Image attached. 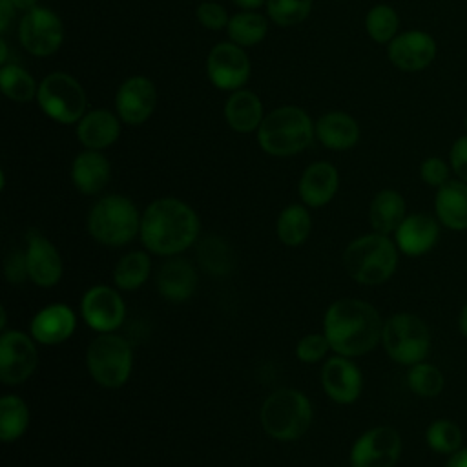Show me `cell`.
Instances as JSON below:
<instances>
[{"mask_svg": "<svg viewBox=\"0 0 467 467\" xmlns=\"http://www.w3.org/2000/svg\"><path fill=\"white\" fill-rule=\"evenodd\" d=\"M381 343L385 352L401 365H416L425 359L431 336L427 325L414 314L398 312L383 323Z\"/></svg>", "mask_w": 467, "mask_h": 467, "instance_id": "cell-8", "label": "cell"}, {"mask_svg": "<svg viewBox=\"0 0 467 467\" xmlns=\"http://www.w3.org/2000/svg\"><path fill=\"white\" fill-rule=\"evenodd\" d=\"M407 383L412 392L423 398H432L441 392L443 389V374L440 372L438 367L431 363H416L410 367L407 374Z\"/></svg>", "mask_w": 467, "mask_h": 467, "instance_id": "cell-35", "label": "cell"}, {"mask_svg": "<svg viewBox=\"0 0 467 467\" xmlns=\"http://www.w3.org/2000/svg\"><path fill=\"white\" fill-rule=\"evenodd\" d=\"M197 257L201 266L212 275H224L232 270L234 265L230 246L224 239L215 235H208L199 243Z\"/></svg>", "mask_w": 467, "mask_h": 467, "instance_id": "cell-33", "label": "cell"}, {"mask_svg": "<svg viewBox=\"0 0 467 467\" xmlns=\"http://www.w3.org/2000/svg\"><path fill=\"white\" fill-rule=\"evenodd\" d=\"M234 2L244 9H255V7H261L263 4H266V0H234Z\"/></svg>", "mask_w": 467, "mask_h": 467, "instance_id": "cell-46", "label": "cell"}, {"mask_svg": "<svg viewBox=\"0 0 467 467\" xmlns=\"http://www.w3.org/2000/svg\"><path fill=\"white\" fill-rule=\"evenodd\" d=\"M445 467H467V449L456 451Z\"/></svg>", "mask_w": 467, "mask_h": 467, "instance_id": "cell-45", "label": "cell"}, {"mask_svg": "<svg viewBox=\"0 0 467 467\" xmlns=\"http://www.w3.org/2000/svg\"><path fill=\"white\" fill-rule=\"evenodd\" d=\"M398 26H400L398 15L389 5L372 7L365 18L367 33L370 35L372 40H376L379 44L390 42L398 31Z\"/></svg>", "mask_w": 467, "mask_h": 467, "instance_id": "cell-36", "label": "cell"}, {"mask_svg": "<svg viewBox=\"0 0 467 467\" xmlns=\"http://www.w3.org/2000/svg\"><path fill=\"white\" fill-rule=\"evenodd\" d=\"M436 57L434 38L423 31H407L389 44L390 62L403 71H420Z\"/></svg>", "mask_w": 467, "mask_h": 467, "instance_id": "cell-19", "label": "cell"}, {"mask_svg": "<svg viewBox=\"0 0 467 467\" xmlns=\"http://www.w3.org/2000/svg\"><path fill=\"white\" fill-rule=\"evenodd\" d=\"M75 328L77 316L73 308L64 303H51L40 308L29 323L31 337L46 347H55L67 341Z\"/></svg>", "mask_w": 467, "mask_h": 467, "instance_id": "cell-17", "label": "cell"}, {"mask_svg": "<svg viewBox=\"0 0 467 467\" xmlns=\"http://www.w3.org/2000/svg\"><path fill=\"white\" fill-rule=\"evenodd\" d=\"M13 9L15 5L11 0H0V31H5L11 18H13Z\"/></svg>", "mask_w": 467, "mask_h": 467, "instance_id": "cell-44", "label": "cell"}, {"mask_svg": "<svg viewBox=\"0 0 467 467\" xmlns=\"http://www.w3.org/2000/svg\"><path fill=\"white\" fill-rule=\"evenodd\" d=\"M80 316L97 334L117 332L126 317V303L117 286L93 285L82 294Z\"/></svg>", "mask_w": 467, "mask_h": 467, "instance_id": "cell-10", "label": "cell"}, {"mask_svg": "<svg viewBox=\"0 0 467 467\" xmlns=\"http://www.w3.org/2000/svg\"><path fill=\"white\" fill-rule=\"evenodd\" d=\"M120 133V126L117 117L108 109H93L88 111L77 126L78 140L88 150H104L111 146Z\"/></svg>", "mask_w": 467, "mask_h": 467, "instance_id": "cell-24", "label": "cell"}, {"mask_svg": "<svg viewBox=\"0 0 467 467\" xmlns=\"http://www.w3.org/2000/svg\"><path fill=\"white\" fill-rule=\"evenodd\" d=\"M405 217V201L398 192L381 190L374 195L368 208V221L374 232L389 235L398 230Z\"/></svg>", "mask_w": 467, "mask_h": 467, "instance_id": "cell-28", "label": "cell"}, {"mask_svg": "<svg viewBox=\"0 0 467 467\" xmlns=\"http://www.w3.org/2000/svg\"><path fill=\"white\" fill-rule=\"evenodd\" d=\"M425 440L436 452H456L462 445V432L452 421L436 420L427 427Z\"/></svg>", "mask_w": 467, "mask_h": 467, "instance_id": "cell-38", "label": "cell"}, {"mask_svg": "<svg viewBox=\"0 0 467 467\" xmlns=\"http://www.w3.org/2000/svg\"><path fill=\"white\" fill-rule=\"evenodd\" d=\"M157 104V91L151 80L146 77L128 78L117 91L115 106L119 117L126 124H142L150 119Z\"/></svg>", "mask_w": 467, "mask_h": 467, "instance_id": "cell-18", "label": "cell"}, {"mask_svg": "<svg viewBox=\"0 0 467 467\" xmlns=\"http://www.w3.org/2000/svg\"><path fill=\"white\" fill-rule=\"evenodd\" d=\"M197 18H199V22H201L206 29H212V31L228 27V22H230V18H228L224 7H221V5L215 4V2H202V4L197 7Z\"/></svg>", "mask_w": 467, "mask_h": 467, "instance_id": "cell-41", "label": "cell"}, {"mask_svg": "<svg viewBox=\"0 0 467 467\" xmlns=\"http://www.w3.org/2000/svg\"><path fill=\"white\" fill-rule=\"evenodd\" d=\"M38 365L36 341L22 330H4L0 336V381L18 385L33 376Z\"/></svg>", "mask_w": 467, "mask_h": 467, "instance_id": "cell-11", "label": "cell"}, {"mask_svg": "<svg viewBox=\"0 0 467 467\" xmlns=\"http://www.w3.org/2000/svg\"><path fill=\"white\" fill-rule=\"evenodd\" d=\"M86 367L93 381L104 389L122 387L133 368V350L117 332L99 334L86 350Z\"/></svg>", "mask_w": 467, "mask_h": 467, "instance_id": "cell-7", "label": "cell"}, {"mask_svg": "<svg viewBox=\"0 0 467 467\" xmlns=\"http://www.w3.org/2000/svg\"><path fill=\"white\" fill-rule=\"evenodd\" d=\"M347 274L359 285L376 286L392 277L398 266V246L383 234H365L350 241L343 252Z\"/></svg>", "mask_w": 467, "mask_h": 467, "instance_id": "cell-3", "label": "cell"}, {"mask_svg": "<svg viewBox=\"0 0 467 467\" xmlns=\"http://www.w3.org/2000/svg\"><path fill=\"white\" fill-rule=\"evenodd\" d=\"M4 274L5 279L13 285H20L26 279H29L27 275V263H26V250L15 248L11 250L5 259H4Z\"/></svg>", "mask_w": 467, "mask_h": 467, "instance_id": "cell-40", "label": "cell"}, {"mask_svg": "<svg viewBox=\"0 0 467 467\" xmlns=\"http://www.w3.org/2000/svg\"><path fill=\"white\" fill-rule=\"evenodd\" d=\"M330 343L323 332H312L303 336L296 345V358L301 363L312 365L327 359V354L330 352Z\"/></svg>", "mask_w": 467, "mask_h": 467, "instance_id": "cell-39", "label": "cell"}, {"mask_svg": "<svg viewBox=\"0 0 467 467\" xmlns=\"http://www.w3.org/2000/svg\"><path fill=\"white\" fill-rule=\"evenodd\" d=\"M420 175L429 186H441L447 182L449 168L440 157H429L420 166Z\"/></svg>", "mask_w": 467, "mask_h": 467, "instance_id": "cell-42", "label": "cell"}, {"mask_svg": "<svg viewBox=\"0 0 467 467\" xmlns=\"http://www.w3.org/2000/svg\"><path fill=\"white\" fill-rule=\"evenodd\" d=\"M7 60V44L5 40H0V62Z\"/></svg>", "mask_w": 467, "mask_h": 467, "instance_id": "cell-49", "label": "cell"}, {"mask_svg": "<svg viewBox=\"0 0 467 467\" xmlns=\"http://www.w3.org/2000/svg\"><path fill=\"white\" fill-rule=\"evenodd\" d=\"M319 379L325 394L339 405L354 403L363 390L361 370L347 356L334 354L327 358L323 361Z\"/></svg>", "mask_w": 467, "mask_h": 467, "instance_id": "cell-15", "label": "cell"}, {"mask_svg": "<svg viewBox=\"0 0 467 467\" xmlns=\"http://www.w3.org/2000/svg\"><path fill=\"white\" fill-rule=\"evenodd\" d=\"M26 263L27 275L36 286L51 288L62 279L64 263L58 248L38 230L26 234Z\"/></svg>", "mask_w": 467, "mask_h": 467, "instance_id": "cell-16", "label": "cell"}, {"mask_svg": "<svg viewBox=\"0 0 467 467\" xmlns=\"http://www.w3.org/2000/svg\"><path fill=\"white\" fill-rule=\"evenodd\" d=\"M201 232L195 210L181 199L161 197L151 201L142 212L140 243L146 252L173 257L188 250Z\"/></svg>", "mask_w": 467, "mask_h": 467, "instance_id": "cell-1", "label": "cell"}, {"mask_svg": "<svg viewBox=\"0 0 467 467\" xmlns=\"http://www.w3.org/2000/svg\"><path fill=\"white\" fill-rule=\"evenodd\" d=\"M29 425V407L16 394H4L0 398V438L2 441H16Z\"/></svg>", "mask_w": 467, "mask_h": 467, "instance_id": "cell-31", "label": "cell"}, {"mask_svg": "<svg viewBox=\"0 0 467 467\" xmlns=\"http://www.w3.org/2000/svg\"><path fill=\"white\" fill-rule=\"evenodd\" d=\"M314 131L323 146H327L328 150H336V151L352 148L359 139L358 122L350 115L341 113V111L325 113L317 120Z\"/></svg>", "mask_w": 467, "mask_h": 467, "instance_id": "cell-25", "label": "cell"}, {"mask_svg": "<svg viewBox=\"0 0 467 467\" xmlns=\"http://www.w3.org/2000/svg\"><path fill=\"white\" fill-rule=\"evenodd\" d=\"M111 166L108 159L97 150L78 153L71 164V181L84 195L99 193L109 181Z\"/></svg>", "mask_w": 467, "mask_h": 467, "instance_id": "cell-23", "label": "cell"}, {"mask_svg": "<svg viewBox=\"0 0 467 467\" xmlns=\"http://www.w3.org/2000/svg\"><path fill=\"white\" fill-rule=\"evenodd\" d=\"M312 9V0H266L268 16L277 26H296L303 22Z\"/></svg>", "mask_w": 467, "mask_h": 467, "instance_id": "cell-37", "label": "cell"}, {"mask_svg": "<svg viewBox=\"0 0 467 467\" xmlns=\"http://www.w3.org/2000/svg\"><path fill=\"white\" fill-rule=\"evenodd\" d=\"M314 418L310 400L297 389L283 387L266 396L259 410L263 431L277 441H294L303 438Z\"/></svg>", "mask_w": 467, "mask_h": 467, "instance_id": "cell-4", "label": "cell"}, {"mask_svg": "<svg viewBox=\"0 0 467 467\" xmlns=\"http://www.w3.org/2000/svg\"><path fill=\"white\" fill-rule=\"evenodd\" d=\"M228 126L239 133H250L263 122V104L259 97L246 89H237L230 95L224 106Z\"/></svg>", "mask_w": 467, "mask_h": 467, "instance_id": "cell-27", "label": "cell"}, {"mask_svg": "<svg viewBox=\"0 0 467 467\" xmlns=\"http://www.w3.org/2000/svg\"><path fill=\"white\" fill-rule=\"evenodd\" d=\"M206 71L212 84L224 91L243 88L250 77V60L237 44H217L206 60Z\"/></svg>", "mask_w": 467, "mask_h": 467, "instance_id": "cell-14", "label": "cell"}, {"mask_svg": "<svg viewBox=\"0 0 467 467\" xmlns=\"http://www.w3.org/2000/svg\"><path fill=\"white\" fill-rule=\"evenodd\" d=\"M451 166L454 173L467 182V137H460L451 148Z\"/></svg>", "mask_w": 467, "mask_h": 467, "instance_id": "cell-43", "label": "cell"}, {"mask_svg": "<svg viewBox=\"0 0 467 467\" xmlns=\"http://www.w3.org/2000/svg\"><path fill=\"white\" fill-rule=\"evenodd\" d=\"M0 88L5 97L16 102H27L38 91L33 77L24 67L15 64L0 69Z\"/></svg>", "mask_w": 467, "mask_h": 467, "instance_id": "cell-34", "label": "cell"}, {"mask_svg": "<svg viewBox=\"0 0 467 467\" xmlns=\"http://www.w3.org/2000/svg\"><path fill=\"white\" fill-rule=\"evenodd\" d=\"M465 130H467V117H465Z\"/></svg>", "mask_w": 467, "mask_h": 467, "instance_id": "cell-50", "label": "cell"}, {"mask_svg": "<svg viewBox=\"0 0 467 467\" xmlns=\"http://www.w3.org/2000/svg\"><path fill=\"white\" fill-rule=\"evenodd\" d=\"M438 224L425 213H412L394 232V243L405 255L416 257L429 252L438 241Z\"/></svg>", "mask_w": 467, "mask_h": 467, "instance_id": "cell-22", "label": "cell"}, {"mask_svg": "<svg viewBox=\"0 0 467 467\" xmlns=\"http://www.w3.org/2000/svg\"><path fill=\"white\" fill-rule=\"evenodd\" d=\"M401 454V438L396 429L378 425L365 431L350 447L352 467H394Z\"/></svg>", "mask_w": 467, "mask_h": 467, "instance_id": "cell-12", "label": "cell"}, {"mask_svg": "<svg viewBox=\"0 0 467 467\" xmlns=\"http://www.w3.org/2000/svg\"><path fill=\"white\" fill-rule=\"evenodd\" d=\"M312 230V217L303 204H288L281 210L277 223H275V234L277 239L285 246H301Z\"/></svg>", "mask_w": 467, "mask_h": 467, "instance_id": "cell-30", "label": "cell"}, {"mask_svg": "<svg viewBox=\"0 0 467 467\" xmlns=\"http://www.w3.org/2000/svg\"><path fill=\"white\" fill-rule=\"evenodd\" d=\"M460 332L467 337V305L462 308V314H460Z\"/></svg>", "mask_w": 467, "mask_h": 467, "instance_id": "cell-48", "label": "cell"}, {"mask_svg": "<svg viewBox=\"0 0 467 467\" xmlns=\"http://www.w3.org/2000/svg\"><path fill=\"white\" fill-rule=\"evenodd\" d=\"M151 274V259L148 252L131 250L124 254L113 266V285L119 290H139Z\"/></svg>", "mask_w": 467, "mask_h": 467, "instance_id": "cell-29", "label": "cell"}, {"mask_svg": "<svg viewBox=\"0 0 467 467\" xmlns=\"http://www.w3.org/2000/svg\"><path fill=\"white\" fill-rule=\"evenodd\" d=\"M226 29L234 44L241 47H250L265 38L268 24L266 18L257 13H237L230 18Z\"/></svg>", "mask_w": 467, "mask_h": 467, "instance_id": "cell-32", "label": "cell"}, {"mask_svg": "<svg viewBox=\"0 0 467 467\" xmlns=\"http://www.w3.org/2000/svg\"><path fill=\"white\" fill-rule=\"evenodd\" d=\"M140 219L135 202L126 195L111 193L100 197L88 213L89 235L104 246H126L140 232Z\"/></svg>", "mask_w": 467, "mask_h": 467, "instance_id": "cell-5", "label": "cell"}, {"mask_svg": "<svg viewBox=\"0 0 467 467\" xmlns=\"http://www.w3.org/2000/svg\"><path fill=\"white\" fill-rule=\"evenodd\" d=\"M339 188V173L334 164L317 161L312 162L299 179V197L308 208H321L328 204Z\"/></svg>", "mask_w": 467, "mask_h": 467, "instance_id": "cell-21", "label": "cell"}, {"mask_svg": "<svg viewBox=\"0 0 467 467\" xmlns=\"http://www.w3.org/2000/svg\"><path fill=\"white\" fill-rule=\"evenodd\" d=\"M381 316L363 299L341 297L325 310L323 334L334 354L347 358L363 356L381 341Z\"/></svg>", "mask_w": 467, "mask_h": 467, "instance_id": "cell-2", "label": "cell"}, {"mask_svg": "<svg viewBox=\"0 0 467 467\" xmlns=\"http://www.w3.org/2000/svg\"><path fill=\"white\" fill-rule=\"evenodd\" d=\"M436 213L438 219L451 230L467 228V182L447 181L438 188L436 193Z\"/></svg>", "mask_w": 467, "mask_h": 467, "instance_id": "cell-26", "label": "cell"}, {"mask_svg": "<svg viewBox=\"0 0 467 467\" xmlns=\"http://www.w3.org/2000/svg\"><path fill=\"white\" fill-rule=\"evenodd\" d=\"M11 4L16 7V9H24V11H29L35 7L36 0H11Z\"/></svg>", "mask_w": 467, "mask_h": 467, "instance_id": "cell-47", "label": "cell"}, {"mask_svg": "<svg viewBox=\"0 0 467 467\" xmlns=\"http://www.w3.org/2000/svg\"><path fill=\"white\" fill-rule=\"evenodd\" d=\"M197 272L184 257H168L155 275L157 292L170 303L188 301L197 288Z\"/></svg>", "mask_w": 467, "mask_h": 467, "instance_id": "cell-20", "label": "cell"}, {"mask_svg": "<svg viewBox=\"0 0 467 467\" xmlns=\"http://www.w3.org/2000/svg\"><path fill=\"white\" fill-rule=\"evenodd\" d=\"M36 100L40 109L60 124H73L86 113V93L67 73H49L38 86Z\"/></svg>", "mask_w": 467, "mask_h": 467, "instance_id": "cell-9", "label": "cell"}, {"mask_svg": "<svg viewBox=\"0 0 467 467\" xmlns=\"http://www.w3.org/2000/svg\"><path fill=\"white\" fill-rule=\"evenodd\" d=\"M310 117L296 106H283L268 113L257 128V142L274 157H288L310 146L314 137Z\"/></svg>", "mask_w": 467, "mask_h": 467, "instance_id": "cell-6", "label": "cell"}, {"mask_svg": "<svg viewBox=\"0 0 467 467\" xmlns=\"http://www.w3.org/2000/svg\"><path fill=\"white\" fill-rule=\"evenodd\" d=\"M18 36L29 53L47 57L60 47L64 29L60 18L51 9L33 7L20 20Z\"/></svg>", "mask_w": 467, "mask_h": 467, "instance_id": "cell-13", "label": "cell"}]
</instances>
